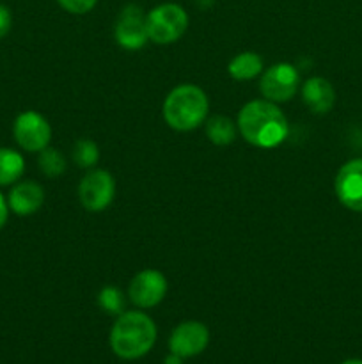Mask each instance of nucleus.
Here are the masks:
<instances>
[{"label":"nucleus","instance_id":"f257e3e1","mask_svg":"<svg viewBox=\"0 0 362 364\" xmlns=\"http://www.w3.org/2000/svg\"><path fill=\"white\" fill-rule=\"evenodd\" d=\"M238 132L248 144L272 149L286 141L290 127L277 103L268 100H252L245 103L238 114Z\"/></svg>","mask_w":362,"mask_h":364},{"label":"nucleus","instance_id":"f03ea898","mask_svg":"<svg viewBox=\"0 0 362 364\" xmlns=\"http://www.w3.org/2000/svg\"><path fill=\"white\" fill-rule=\"evenodd\" d=\"M156 343V326L146 313L124 311L110 331V348L126 361L141 359Z\"/></svg>","mask_w":362,"mask_h":364},{"label":"nucleus","instance_id":"7ed1b4c3","mask_svg":"<svg viewBox=\"0 0 362 364\" xmlns=\"http://www.w3.org/2000/svg\"><path fill=\"white\" fill-rule=\"evenodd\" d=\"M209 102L206 92L194 84L174 87L163 100L162 114L165 123L176 132H190L208 119Z\"/></svg>","mask_w":362,"mask_h":364},{"label":"nucleus","instance_id":"20e7f679","mask_svg":"<svg viewBox=\"0 0 362 364\" xmlns=\"http://www.w3.org/2000/svg\"><path fill=\"white\" fill-rule=\"evenodd\" d=\"M149 39L156 45L176 43L188 27V14L177 4H160L146 14Z\"/></svg>","mask_w":362,"mask_h":364},{"label":"nucleus","instance_id":"39448f33","mask_svg":"<svg viewBox=\"0 0 362 364\" xmlns=\"http://www.w3.org/2000/svg\"><path fill=\"white\" fill-rule=\"evenodd\" d=\"M116 196V180L109 171L92 169L78 183V199L87 212H103Z\"/></svg>","mask_w":362,"mask_h":364},{"label":"nucleus","instance_id":"423d86ee","mask_svg":"<svg viewBox=\"0 0 362 364\" xmlns=\"http://www.w3.org/2000/svg\"><path fill=\"white\" fill-rule=\"evenodd\" d=\"M13 135L21 149L39 153L48 148L50 139H52V128L39 112L25 110L14 119Z\"/></svg>","mask_w":362,"mask_h":364},{"label":"nucleus","instance_id":"0eeeda50","mask_svg":"<svg viewBox=\"0 0 362 364\" xmlns=\"http://www.w3.org/2000/svg\"><path fill=\"white\" fill-rule=\"evenodd\" d=\"M300 82L297 68L290 63H279L270 66L263 73L259 82V91L265 100L273 103H284L295 96Z\"/></svg>","mask_w":362,"mask_h":364},{"label":"nucleus","instance_id":"6e6552de","mask_svg":"<svg viewBox=\"0 0 362 364\" xmlns=\"http://www.w3.org/2000/svg\"><path fill=\"white\" fill-rule=\"evenodd\" d=\"M167 288H169L167 287V279L162 272L146 269L131 279L128 295H130V301L137 308L148 309L155 308L165 299Z\"/></svg>","mask_w":362,"mask_h":364},{"label":"nucleus","instance_id":"1a4fd4ad","mask_svg":"<svg viewBox=\"0 0 362 364\" xmlns=\"http://www.w3.org/2000/svg\"><path fill=\"white\" fill-rule=\"evenodd\" d=\"M116 41L124 50H138L149 41L146 14L138 6L124 7L116 21Z\"/></svg>","mask_w":362,"mask_h":364},{"label":"nucleus","instance_id":"9d476101","mask_svg":"<svg viewBox=\"0 0 362 364\" xmlns=\"http://www.w3.org/2000/svg\"><path fill=\"white\" fill-rule=\"evenodd\" d=\"M209 343V331L201 322H183L172 331L169 338V348L172 354L188 359L199 355Z\"/></svg>","mask_w":362,"mask_h":364},{"label":"nucleus","instance_id":"9b49d317","mask_svg":"<svg viewBox=\"0 0 362 364\" xmlns=\"http://www.w3.org/2000/svg\"><path fill=\"white\" fill-rule=\"evenodd\" d=\"M334 188L341 205L362 213V159H353L341 167Z\"/></svg>","mask_w":362,"mask_h":364},{"label":"nucleus","instance_id":"f8f14e48","mask_svg":"<svg viewBox=\"0 0 362 364\" xmlns=\"http://www.w3.org/2000/svg\"><path fill=\"white\" fill-rule=\"evenodd\" d=\"M43 203H45V191H43L41 185L32 180L16 181L11 188L9 198H7L11 212L21 217L35 213L41 208Z\"/></svg>","mask_w":362,"mask_h":364},{"label":"nucleus","instance_id":"ddd939ff","mask_svg":"<svg viewBox=\"0 0 362 364\" xmlns=\"http://www.w3.org/2000/svg\"><path fill=\"white\" fill-rule=\"evenodd\" d=\"M302 98L314 114H327L336 103V92L327 78L312 77L302 87Z\"/></svg>","mask_w":362,"mask_h":364},{"label":"nucleus","instance_id":"4468645a","mask_svg":"<svg viewBox=\"0 0 362 364\" xmlns=\"http://www.w3.org/2000/svg\"><path fill=\"white\" fill-rule=\"evenodd\" d=\"M227 71L234 80H252L263 71V59L256 52L238 53L229 63Z\"/></svg>","mask_w":362,"mask_h":364},{"label":"nucleus","instance_id":"2eb2a0df","mask_svg":"<svg viewBox=\"0 0 362 364\" xmlns=\"http://www.w3.org/2000/svg\"><path fill=\"white\" fill-rule=\"evenodd\" d=\"M25 171V160L11 148H0V187L14 185Z\"/></svg>","mask_w":362,"mask_h":364},{"label":"nucleus","instance_id":"dca6fc26","mask_svg":"<svg viewBox=\"0 0 362 364\" xmlns=\"http://www.w3.org/2000/svg\"><path fill=\"white\" fill-rule=\"evenodd\" d=\"M206 135L216 146H227L236 139V124L227 116H212L206 119Z\"/></svg>","mask_w":362,"mask_h":364},{"label":"nucleus","instance_id":"f3484780","mask_svg":"<svg viewBox=\"0 0 362 364\" xmlns=\"http://www.w3.org/2000/svg\"><path fill=\"white\" fill-rule=\"evenodd\" d=\"M38 166L41 173L48 178H57L66 171V159L55 148H45L39 151Z\"/></svg>","mask_w":362,"mask_h":364},{"label":"nucleus","instance_id":"a211bd4d","mask_svg":"<svg viewBox=\"0 0 362 364\" xmlns=\"http://www.w3.org/2000/svg\"><path fill=\"white\" fill-rule=\"evenodd\" d=\"M73 162L77 164L82 169H91L98 164L99 160V149L96 146V142H92L91 139H80V141L75 142L73 146Z\"/></svg>","mask_w":362,"mask_h":364},{"label":"nucleus","instance_id":"6ab92c4d","mask_svg":"<svg viewBox=\"0 0 362 364\" xmlns=\"http://www.w3.org/2000/svg\"><path fill=\"white\" fill-rule=\"evenodd\" d=\"M98 304L109 315H117L124 313V297L121 290L116 287H105L98 295Z\"/></svg>","mask_w":362,"mask_h":364},{"label":"nucleus","instance_id":"aec40b11","mask_svg":"<svg viewBox=\"0 0 362 364\" xmlns=\"http://www.w3.org/2000/svg\"><path fill=\"white\" fill-rule=\"evenodd\" d=\"M60 4L62 9H66L67 13L73 14H85L96 6L98 0H57Z\"/></svg>","mask_w":362,"mask_h":364},{"label":"nucleus","instance_id":"412c9836","mask_svg":"<svg viewBox=\"0 0 362 364\" xmlns=\"http://www.w3.org/2000/svg\"><path fill=\"white\" fill-rule=\"evenodd\" d=\"M11 25H13V16L6 6H0V39L9 34Z\"/></svg>","mask_w":362,"mask_h":364},{"label":"nucleus","instance_id":"4be33fe9","mask_svg":"<svg viewBox=\"0 0 362 364\" xmlns=\"http://www.w3.org/2000/svg\"><path fill=\"white\" fill-rule=\"evenodd\" d=\"M7 217H9V205H7V199L4 198L2 192H0V230L6 226Z\"/></svg>","mask_w":362,"mask_h":364},{"label":"nucleus","instance_id":"5701e85b","mask_svg":"<svg viewBox=\"0 0 362 364\" xmlns=\"http://www.w3.org/2000/svg\"><path fill=\"white\" fill-rule=\"evenodd\" d=\"M163 364H183V358H180V355H176L170 352V355H167Z\"/></svg>","mask_w":362,"mask_h":364},{"label":"nucleus","instance_id":"b1692460","mask_svg":"<svg viewBox=\"0 0 362 364\" xmlns=\"http://www.w3.org/2000/svg\"><path fill=\"white\" fill-rule=\"evenodd\" d=\"M341 364H362V361H361V359H348V361H344Z\"/></svg>","mask_w":362,"mask_h":364}]
</instances>
